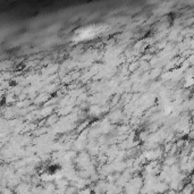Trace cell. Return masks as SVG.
Returning a JSON list of instances; mask_svg holds the SVG:
<instances>
[]
</instances>
